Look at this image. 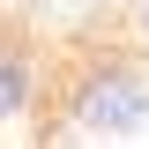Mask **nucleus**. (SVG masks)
I'll return each mask as SVG.
<instances>
[{"label": "nucleus", "mask_w": 149, "mask_h": 149, "mask_svg": "<svg viewBox=\"0 0 149 149\" xmlns=\"http://www.w3.org/2000/svg\"><path fill=\"white\" fill-rule=\"evenodd\" d=\"M52 90L45 74V52H37L30 22H0V127H22Z\"/></svg>", "instance_id": "nucleus-2"}, {"label": "nucleus", "mask_w": 149, "mask_h": 149, "mask_svg": "<svg viewBox=\"0 0 149 149\" xmlns=\"http://www.w3.org/2000/svg\"><path fill=\"white\" fill-rule=\"evenodd\" d=\"M60 127L67 134H142L149 127V67L127 52V45H90L82 60H67L60 74Z\"/></svg>", "instance_id": "nucleus-1"}, {"label": "nucleus", "mask_w": 149, "mask_h": 149, "mask_svg": "<svg viewBox=\"0 0 149 149\" xmlns=\"http://www.w3.org/2000/svg\"><path fill=\"white\" fill-rule=\"evenodd\" d=\"M134 45L149 52V0H134Z\"/></svg>", "instance_id": "nucleus-3"}]
</instances>
